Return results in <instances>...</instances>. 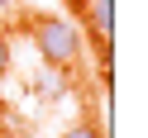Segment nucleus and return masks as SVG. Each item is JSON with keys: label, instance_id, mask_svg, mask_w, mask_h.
Returning <instances> with one entry per match:
<instances>
[{"label": "nucleus", "instance_id": "obj_1", "mask_svg": "<svg viewBox=\"0 0 148 138\" xmlns=\"http://www.w3.org/2000/svg\"><path fill=\"white\" fill-rule=\"evenodd\" d=\"M29 33H34V48H38V57L48 62V67H77L81 57V33L72 19H62V14H34L29 19Z\"/></svg>", "mask_w": 148, "mask_h": 138}, {"label": "nucleus", "instance_id": "obj_2", "mask_svg": "<svg viewBox=\"0 0 148 138\" xmlns=\"http://www.w3.org/2000/svg\"><path fill=\"white\" fill-rule=\"evenodd\" d=\"M77 5H81V19H86L91 38L100 48H110V38H115V0H77Z\"/></svg>", "mask_w": 148, "mask_h": 138}, {"label": "nucleus", "instance_id": "obj_3", "mask_svg": "<svg viewBox=\"0 0 148 138\" xmlns=\"http://www.w3.org/2000/svg\"><path fill=\"white\" fill-rule=\"evenodd\" d=\"M62 138H105V128H100V124H72Z\"/></svg>", "mask_w": 148, "mask_h": 138}, {"label": "nucleus", "instance_id": "obj_4", "mask_svg": "<svg viewBox=\"0 0 148 138\" xmlns=\"http://www.w3.org/2000/svg\"><path fill=\"white\" fill-rule=\"evenodd\" d=\"M10 62H14V48H10V33L0 29V76L10 71Z\"/></svg>", "mask_w": 148, "mask_h": 138}]
</instances>
